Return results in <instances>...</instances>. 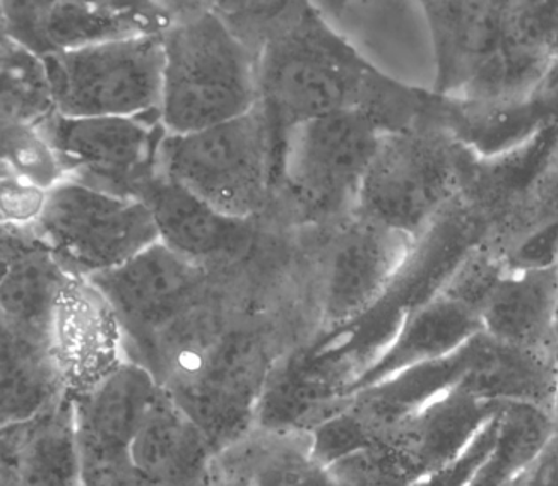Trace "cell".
Wrapping results in <instances>:
<instances>
[{"mask_svg":"<svg viewBox=\"0 0 558 486\" xmlns=\"http://www.w3.org/2000/svg\"><path fill=\"white\" fill-rule=\"evenodd\" d=\"M259 105L271 122L278 149L295 125L341 112H360L384 134L430 122L437 95L411 88L363 59L312 5H291L257 56Z\"/></svg>","mask_w":558,"mask_h":486,"instance_id":"6da1fadb","label":"cell"},{"mask_svg":"<svg viewBox=\"0 0 558 486\" xmlns=\"http://www.w3.org/2000/svg\"><path fill=\"white\" fill-rule=\"evenodd\" d=\"M160 38V116L168 134L203 131L257 107V56L220 12H185L168 23Z\"/></svg>","mask_w":558,"mask_h":486,"instance_id":"7a4b0ae2","label":"cell"},{"mask_svg":"<svg viewBox=\"0 0 558 486\" xmlns=\"http://www.w3.org/2000/svg\"><path fill=\"white\" fill-rule=\"evenodd\" d=\"M435 53V95L490 104L530 92L551 60L512 29L511 2H423Z\"/></svg>","mask_w":558,"mask_h":486,"instance_id":"3957f363","label":"cell"},{"mask_svg":"<svg viewBox=\"0 0 558 486\" xmlns=\"http://www.w3.org/2000/svg\"><path fill=\"white\" fill-rule=\"evenodd\" d=\"M476 158L440 124L384 134L353 216L416 242L458 199Z\"/></svg>","mask_w":558,"mask_h":486,"instance_id":"277c9868","label":"cell"},{"mask_svg":"<svg viewBox=\"0 0 558 486\" xmlns=\"http://www.w3.org/2000/svg\"><path fill=\"white\" fill-rule=\"evenodd\" d=\"M278 175V141L259 104L223 124L167 134L158 160V177L235 220L266 208Z\"/></svg>","mask_w":558,"mask_h":486,"instance_id":"5b68a950","label":"cell"},{"mask_svg":"<svg viewBox=\"0 0 558 486\" xmlns=\"http://www.w3.org/2000/svg\"><path fill=\"white\" fill-rule=\"evenodd\" d=\"M383 136L374 120L360 112L295 125L281 141L278 182L305 220H350Z\"/></svg>","mask_w":558,"mask_h":486,"instance_id":"8992f818","label":"cell"},{"mask_svg":"<svg viewBox=\"0 0 558 486\" xmlns=\"http://www.w3.org/2000/svg\"><path fill=\"white\" fill-rule=\"evenodd\" d=\"M53 112L64 117H136L160 110V33L129 36L41 59Z\"/></svg>","mask_w":558,"mask_h":486,"instance_id":"52a82bcc","label":"cell"},{"mask_svg":"<svg viewBox=\"0 0 558 486\" xmlns=\"http://www.w3.org/2000/svg\"><path fill=\"white\" fill-rule=\"evenodd\" d=\"M33 232L72 275L92 278L134 259L158 242L148 206L72 180L48 191Z\"/></svg>","mask_w":558,"mask_h":486,"instance_id":"ba28073f","label":"cell"},{"mask_svg":"<svg viewBox=\"0 0 558 486\" xmlns=\"http://www.w3.org/2000/svg\"><path fill=\"white\" fill-rule=\"evenodd\" d=\"M35 125L56 155L64 180L141 201L158 177L161 144L168 134L160 110L81 119L52 112Z\"/></svg>","mask_w":558,"mask_h":486,"instance_id":"9c48e42d","label":"cell"},{"mask_svg":"<svg viewBox=\"0 0 558 486\" xmlns=\"http://www.w3.org/2000/svg\"><path fill=\"white\" fill-rule=\"evenodd\" d=\"M88 281L112 311L125 360L137 367H143L180 315L215 288L211 269L184 259L160 242Z\"/></svg>","mask_w":558,"mask_h":486,"instance_id":"30bf717a","label":"cell"},{"mask_svg":"<svg viewBox=\"0 0 558 486\" xmlns=\"http://www.w3.org/2000/svg\"><path fill=\"white\" fill-rule=\"evenodd\" d=\"M416 242L391 228L351 216L329 255L319 296L324 327H341L391 293Z\"/></svg>","mask_w":558,"mask_h":486,"instance_id":"8fae6325","label":"cell"},{"mask_svg":"<svg viewBox=\"0 0 558 486\" xmlns=\"http://www.w3.org/2000/svg\"><path fill=\"white\" fill-rule=\"evenodd\" d=\"M11 41L44 59L129 36L161 33L172 16L132 2H2Z\"/></svg>","mask_w":558,"mask_h":486,"instance_id":"7c38bea8","label":"cell"},{"mask_svg":"<svg viewBox=\"0 0 558 486\" xmlns=\"http://www.w3.org/2000/svg\"><path fill=\"white\" fill-rule=\"evenodd\" d=\"M163 387L149 372L124 362L74 401L81 486L119 475L132 434Z\"/></svg>","mask_w":558,"mask_h":486,"instance_id":"4fadbf2b","label":"cell"},{"mask_svg":"<svg viewBox=\"0 0 558 486\" xmlns=\"http://www.w3.org/2000/svg\"><path fill=\"white\" fill-rule=\"evenodd\" d=\"M48 348L65 394L72 399L128 362L108 303L88 279L76 275H71L60 293Z\"/></svg>","mask_w":558,"mask_h":486,"instance_id":"5bb4252c","label":"cell"},{"mask_svg":"<svg viewBox=\"0 0 558 486\" xmlns=\"http://www.w3.org/2000/svg\"><path fill=\"white\" fill-rule=\"evenodd\" d=\"M213 486H341L311 428L256 423L215 452Z\"/></svg>","mask_w":558,"mask_h":486,"instance_id":"9a60e30c","label":"cell"},{"mask_svg":"<svg viewBox=\"0 0 558 486\" xmlns=\"http://www.w3.org/2000/svg\"><path fill=\"white\" fill-rule=\"evenodd\" d=\"M444 98V96H442ZM442 125L478 158H494L558 127V60L512 100L473 104L444 98Z\"/></svg>","mask_w":558,"mask_h":486,"instance_id":"2e32d148","label":"cell"},{"mask_svg":"<svg viewBox=\"0 0 558 486\" xmlns=\"http://www.w3.org/2000/svg\"><path fill=\"white\" fill-rule=\"evenodd\" d=\"M480 245L507 272L558 267V148L485 228Z\"/></svg>","mask_w":558,"mask_h":486,"instance_id":"e0dca14e","label":"cell"},{"mask_svg":"<svg viewBox=\"0 0 558 486\" xmlns=\"http://www.w3.org/2000/svg\"><path fill=\"white\" fill-rule=\"evenodd\" d=\"M141 203L151 212L158 242L199 266L211 269V264L235 259L251 245L252 220L221 215L161 177L153 180Z\"/></svg>","mask_w":558,"mask_h":486,"instance_id":"ac0fdd59","label":"cell"},{"mask_svg":"<svg viewBox=\"0 0 558 486\" xmlns=\"http://www.w3.org/2000/svg\"><path fill=\"white\" fill-rule=\"evenodd\" d=\"M0 473L14 486H81L71 396H60L40 415L0 432Z\"/></svg>","mask_w":558,"mask_h":486,"instance_id":"d6986e66","label":"cell"},{"mask_svg":"<svg viewBox=\"0 0 558 486\" xmlns=\"http://www.w3.org/2000/svg\"><path fill=\"white\" fill-rule=\"evenodd\" d=\"M459 389L490 403L535 408L554 420L558 351L511 347L480 332Z\"/></svg>","mask_w":558,"mask_h":486,"instance_id":"ffe728a7","label":"cell"},{"mask_svg":"<svg viewBox=\"0 0 558 486\" xmlns=\"http://www.w3.org/2000/svg\"><path fill=\"white\" fill-rule=\"evenodd\" d=\"M558 267L506 272L485 303L482 332L499 343L558 351Z\"/></svg>","mask_w":558,"mask_h":486,"instance_id":"44dd1931","label":"cell"},{"mask_svg":"<svg viewBox=\"0 0 558 486\" xmlns=\"http://www.w3.org/2000/svg\"><path fill=\"white\" fill-rule=\"evenodd\" d=\"M480 332L482 320L476 312L437 293L434 299L407 312L383 362L372 367L368 375L372 379L383 377L384 380L408 368L444 359Z\"/></svg>","mask_w":558,"mask_h":486,"instance_id":"7402d4cb","label":"cell"},{"mask_svg":"<svg viewBox=\"0 0 558 486\" xmlns=\"http://www.w3.org/2000/svg\"><path fill=\"white\" fill-rule=\"evenodd\" d=\"M64 394L48 344L17 331L0 315V432L40 415Z\"/></svg>","mask_w":558,"mask_h":486,"instance_id":"603a6c76","label":"cell"},{"mask_svg":"<svg viewBox=\"0 0 558 486\" xmlns=\"http://www.w3.org/2000/svg\"><path fill=\"white\" fill-rule=\"evenodd\" d=\"M71 275L44 245L33 248L0 281V315L17 331L48 344L53 312Z\"/></svg>","mask_w":558,"mask_h":486,"instance_id":"cb8c5ba5","label":"cell"},{"mask_svg":"<svg viewBox=\"0 0 558 486\" xmlns=\"http://www.w3.org/2000/svg\"><path fill=\"white\" fill-rule=\"evenodd\" d=\"M554 432V420L535 408L506 404L499 440L464 486H507L542 449Z\"/></svg>","mask_w":558,"mask_h":486,"instance_id":"d4e9b609","label":"cell"},{"mask_svg":"<svg viewBox=\"0 0 558 486\" xmlns=\"http://www.w3.org/2000/svg\"><path fill=\"white\" fill-rule=\"evenodd\" d=\"M52 112L41 59L14 41L0 45V124H36Z\"/></svg>","mask_w":558,"mask_h":486,"instance_id":"484cf974","label":"cell"},{"mask_svg":"<svg viewBox=\"0 0 558 486\" xmlns=\"http://www.w3.org/2000/svg\"><path fill=\"white\" fill-rule=\"evenodd\" d=\"M511 23L526 47L558 60V2H511Z\"/></svg>","mask_w":558,"mask_h":486,"instance_id":"4316f807","label":"cell"},{"mask_svg":"<svg viewBox=\"0 0 558 486\" xmlns=\"http://www.w3.org/2000/svg\"><path fill=\"white\" fill-rule=\"evenodd\" d=\"M47 196L45 189L0 167V224L33 227L44 211Z\"/></svg>","mask_w":558,"mask_h":486,"instance_id":"83f0119b","label":"cell"},{"mask_svg":"<svg viewBox=\"0 0 558 486\" xmlns=\"http://www.w3.org/2000/svg\"><path fill=\"white\" fill-rule=\"evenodd\" d=\"M40 245V240L36 239L32 227L0 224V281L24 254Z\"/></svg>","mask_w":558,"mask_h":486,"instance_id":"f1b7e54d","label":"cell"},{"mask_svg":"<svg viewBox=\"0 0 558 486\" xmlns=\"http://www.w3.org/2000/svg\"><path fill=\"white\" fill-rule=\"evenodd\" d=\"M11 38L8 36V28H5V16L4 9H2V2H0V45L9 44Z\"/></svg>","mask_w":558,"mask_h":486,"instance_id":"f546056e","label":"cell"},{"mask_svg":"<svg viewBox=\"0 0 558 486\" xmlns=\"http://www.w3.org/2000/svg\"><path fill=\"white\" fill-rule=\"evenodd\" d=\"M554 428H555V430L558 432V389H557V398H555Z\"/></svg>","mask_w":558,"mask_h":486,"instance_id":"4dcf8cb0","label":"cell"},{"mask_svg":"<svg viewBox=\"0 0 558 486\" xmlns=\"http://www.w3.org/2000/svg\"><path fill=\"white\" fill-rule=\"evenodd\" d=\"M0 486H14V485H12L11 479H9L8 476L2 475V473H0Z\"/></svg>","mask_w":558,"mask_h":486,"instance_id":"1f68e13d","label":"cell"},{"mask_svg":"<svg viewBox=\"0 0 558 486\" xmlns=\"http://www.w3.org/2000/svg\"><path fill=\"white\" fill-rule=\"evenodd\" d=\"M554 439H555V442H557V446H558V432L555 430V428H554Z\"/></svg>","mask_w":558,"mask_h":486,"instance_id":"d6a6232c","label":"cell"}]
</instances>
